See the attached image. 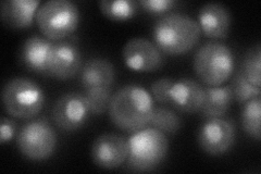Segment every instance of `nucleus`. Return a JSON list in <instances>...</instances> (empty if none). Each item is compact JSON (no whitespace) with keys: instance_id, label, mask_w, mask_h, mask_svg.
I'll list each match as a JSON object with an SVG mask.
<instances>
[{"instance_id":"obj_22","label":"nucleus","mask_w":261,"mask_h":174,"mask_svg":"<svg viewBox=\"0 0 261 174\" xmlns=\"http://www.w3.org/2000/svg\"><path fill=\"white\" fill-rule=\"evenodd\" d=\"M83 95L86 99L91 114L101 115L106 111H108L113 94L111 87L93 86L84 87Z\"/></svg>"},{"instance_id":"obj_12","label":"nucleus","mask_w":261,"mask_h":174,"mask_svg":"<svg viewBox=\"0 0 261 174\" xmlns=\"http://www.w3.org/2000/svg\"><path fill=\"white\" fill-rule=\"evenodd\" d=\"M128 155L127 139L121 135L106 133L98 136L92 145L93 162L101 169L112 170L126 162Z\"/></svg>"},{"instance_id":"obj_15","label":"nucleus","mask_w":261,"mask_h":174,"mask_svg":"<svg viewBox=\"0 0 261 174\" xmlns=\"http://www.w3.org/2000/svg\"><path fill=\"white\" fill-rule=\"evenodd\" d=\"M40 5L39 0H6L2 3V19L11 29H28L34 22Z\"/></svg>"},{"instance_id":"obj_17","label":"nucleus","mask_w":261,"mask_h":174,"mask_svg":"<svg viewBox=\"0 0 261 174\" xmlns=\"http://www.w3.org/2000/svg\"><path fill=\"white\" fill-rule=\"evenodd\" d=\"M116 79L113 64L105 58H92L81 70V82L83 87H111Z\"/></svg>"},{"instance_id":"obj_21","label":"nucleus","mask_w":261,"mask_h":174,"mask_svg":"<svg viewBox=\"0 0 261 174\" xmlns=\"http://www.w3.org/2000/svg\"><path fill=\"white\" fill-rule=\"evenodd\" d=\"M149 126L165 134H175L182 127L178 114L167 107H154Z\"/></svg>"},{"instance_id":"obj_9","label":"nucleus","mask_w":261,"mask_h":174,"mask_svg":"<svg viewBox=\"0 0 261 174\" xmlns=\"http://www.w3.org/2000/svg\"><path fill=\"white\" fill-rule=\"evenodd\" d=\"M91 111L83 94L67 93L57 99L51 117L53 121L60 130L73 132L81 129L87 122Z\"/></svg>"},{"instance_id":"obj_16","label":"nucleus","mask_w":261,"mask_h":174,"mask_svg":"<svg viewBox=\"0 0 261 174\" xmlns=\"http://www.w3.org/2000/svg\"><path fill=\"white\" fill-rule=\"evenodd\" d=\"M54 41L34 35L24 41L20 51V61L29 71L47 76V57Z\"/></svg>"},{"instance_id":"obj_11","label":"nucleus","mask_w":261,"mask_h":174,"mask_svg":"<svg viewBox=\"0 0 261 174\" xmlns=\"http://www.w3.org/2000/svg\"><path fill=\"white\" fill-rule=\"evenodd\" d=\"M126 67L136 72H154L163 65V56L154 43L147 38L135 37L126 41L122 49Z\"/></svg>"},{"instance_id":"obj_6","label":"nucleus","mask_w":261,"mask_h":174,"mask_svg":"<svg viewBox=\"0 0 261 174\" xmlns=\"http://www.w3.org/2000/svg\"><path fill=\"white\" fill-rule=\"evenodd\" d=\"M35 21L44 37L59 41L76 31L81 13L70 0H48L39 6Z\"/></svg>"},{"instance_id":"obj_4","label":"nucleus","mask_w":261,"mask_h":174,"mask_svg":"<svg viewBox=\"0 0 261 174\" xmlns=\"http://www.w3.org/2000/svg\"><path fill=\"white\" fill-rule=\"evenodd\" d=\"M193 68L207 86H220L235 71V58L231 48L219 41H208L195 53Z\"/></svg>"},{"instance_id":"obj_23","label":"nucleus","mask_w":261,"mask_h":174,"mask_svg":"<svg viewBox=\"0 0 261 174\" xmlns=\"http://www.w3.org/2000/svg\"><path fill=\"white\" fill-rule=\"evenodd\" d=\"M243 76L250 84L260 87L261 81V45L256 44L245 54L241 69Z\"/></svg>"},{"instance_id":"obj_2","label":"nucleus","mask_w":261,"mask_h":174,"mask_svg":"<svg viewBox=\"0 0 261 174\" xmlns=\"http://www.w3.org/2000/svg\"><path fill=\"white\" fill-rule=\"evenodd\" d=\"M201 31L196 20L190 15L170 12L162 15L152 28V39L161 53L181 56L198 44Z\"/></svg>"},{"instance_id":"obj_13","label":"nucleus","mask_w":261,"mask_h":174,"mask_svg":"<svg viewBox=\"0 0 261 174\" xmlns=\"http://www.w3.org/2000/svg\"><path fill=\"white\" fill-rule=\"evenodd\" d=\"M197 23L207 37L223 39L231 29V13L222 4L209 3L199 9Z\"/></svg>"},{"instance_id":"obj_27","label":"nucleus","mask_w":261,"mask_h":174,"mask_svg":"<svg viewBox=\"0 0 261 174\" xmlns=\"http://www.w3.org/2000/svg\"><path fill=\"white\" fill-rule=\"evenodd\" d=\"M16 133V123L7 117L2 118L0 122V143L3 145L11 142Z\"/></svg>"},{"instance_id":"obj_8","label":"nucleus","mask_w":261,"mask_h":174,"mask_svg":"<svg viewBox=\"0 0 261 174\" xmlns=\"http://www.w3.org/2000/svg\"><path fill=\"white\" fill-rule=\"evenodd\" d=\"M235 139V124L224 118L208 119L201 124L197 133L199 147L210 156H221L230 152Z\"/></svg>"},{"instance_id":"obj_3","label":"nucleus","mask_w":261,"mask_h":174,"mask_svg":"<svg viewBox=\"0 0 261 174\" xmlns=\"http://www.w3.org/2000/svg\"><path fill=\"white\" fill-rule=\"evenodd\" d=\"M127 168L133 172H149L165 161L169 152L167 135L157 129L147 127L127 138Z\"/></svg>"},{"instance_id":"obj_19","label":"nucleus","mask_w":261,"mask_h":174,"mask_svg":"<svg viewBox=\"0 0 261 174\" xmlns=\"http://www.w3.org/2000/svg\"><path fill=\"white\" fill-rule=\"evenodd\" d=\"M241 123L245 133L259 142L261 138V98L257 96L242 104Z\"/></svg>"},{"instance_id":"obj_26","label":"nucleus","mask_w":261,"mask_h":174,"mask_svg":"<svg viewBox=\"0 0 261 174\" xmlns=\"http://www.w3.org/2000/svg\"><path fill=\"white\" fill-rule=\"evenodd\" d=\"M177 5L175 0H141L138 6L151 14H168Z\"/></svg>"},{"instance_id":"obj_5","label":"nucleus","mask_w":261,"mask_h":174,"mask_svg":"<svg viewBox=\"0 0 261 174\" xmlns=\"http://www.w3.org/2000/svg\"><path fill=\"white\" fill-rule=\"evenodd\" d=\"M5 110L20 120L37 117L46 103L42 86L27 78H14L4 86L2 94Z\"/></svg>"},{"instance_id":"obj_7","label":"nucleus","mask_w":261,"mask_h":174,"mask_svg":"<svg viewBox=\"0 0 261 174\" xmlns=\"http://www.w3.org/2000/svg\"><path fill=\"white\" fill-rule=\"evenodd\" d=\"M16 145L27 159L45 161L55 154L58 136L50 121L42 117L24 124L16 137Z\"/></svg>"},{"instance_id":"obj_10","label":"nucleus","mask_w":261,"mask_h":174,"mask_svg":"<svg viewBox=\"0 0 261 174\" xmlns=\"http://www.w3.org/2000/svg\"><path fill=\"white\" fill-rule=\"evenodd\" d=\"M81 70L80 48L71 40L54 41L47 57V77L67 81L74 78Z\"/></svg>"},{"instance_id":"obj_14","label":"nucleus","mask_w":261,"mask_h":174,"mask_svg":"<svg viewBox=\"0 0 261 174\" xmlns=\"http://www.w3.org/2000/svg\"><path fill=\"white\" fill-rule=\"evenodd\" d=\"M203 99H205V87L192 79L174 81L170 92V104L178 111L185 113L200 111Z\"/></svg>"},{"instance_id":"obj_18","label":"nucleus","mask_w":261,"mask_h":174,"mask_svg":"<svg viewBox=\"0 0 261 174\" xmlns=\"http://www.w3.org/2000/svg\"><path fill=\"white\" fill-rule=\"evenodd\" d=\"M233 101L230 86H207L200 111L208 119L222 118L230 110Z\"/></svg>"},{"instance_id":"obj_25","label":"nucleus","mask_w":261,"mask_h":174,"mask_svg":"<svg viewBox=\"0 0 261 174\" xmlns=\"http://www.w3.org/2000/svg\"><path fill=\"white\" fill-rule=\"evenodd\" d=\"M174 81L171 78H161L154 81L150 86V92L153 102L159 104H170V92Z\"/></svg>"},{"instance_id":"obj_1","label":"nucleus","mask_w":261,"mask_h":174,"mask_svg":"<svg viewBox=\"0 0 261 174\" xmlns=\"http://www.w3.org/2000/svg\"><path fill=\"white\" fill-rule=\"evenodd\" d=\"M153 99L150 93L137 84H128L112 95L108 113L118 129L134 133L149 126Z\"/></svg>"},{"instance_id":"obj_20","label":"nucleus","mask_w":261,"mask_h":174,"mask_svg":"<svg viewBox=\"0 0 261 174\" xmlns=\"http://www.w3.org/2000/svg\"><path fill=\"white\" fill-rule=\"evenodd\" d=\"M138 3L133 0H101L99 9L106 18L112 21H127L137 12Z\"/></svg>"},{"instance_id":"obj_24","label":"nucleus","mask_w":261,"mask_h":174,"mask_svg":"<svg viewBox=\"0 0 261 174\" xmlns=\"http://www.w3.org/2000/svg\"><path fill=\"white\" fill-rule=\"evenodd\" d=\"M230 87L232 90L233 99L240 104L246 103L249 99L260 96L261 94V88L250 84V83L245 79L241 70L235 73Z\"/></svg>"}]
</instances>
